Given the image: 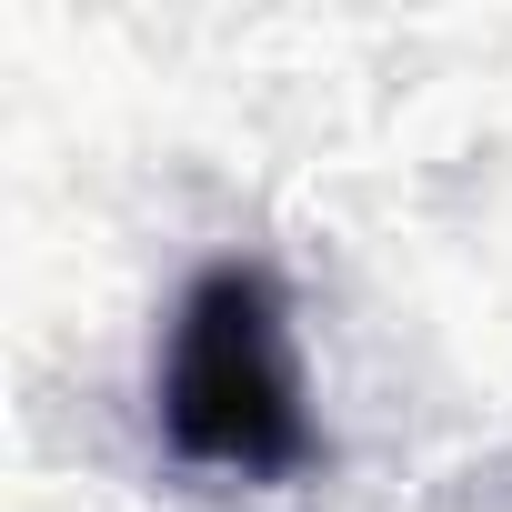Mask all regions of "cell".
I'll return each instance as SVG.
<instances>
[{
    "label": "cell",
    "mask_w": 512,
    "mask_h": 512,
    "mask_svg": "<svg viewBox=\"0 0 512 512\" xmlns=\"http://www.w3.org/2000/svg\"><path fill=\"white\" fill-rule=\"evenodd\" d=\"M151 432L191 482L292 492L322 472V402L302 352V302L262 251H211L171 292L151 342Z\"/></svg>",
    "instance_id": "6da1fadb"
}]
</instances>
